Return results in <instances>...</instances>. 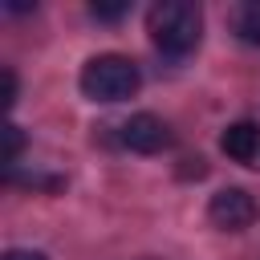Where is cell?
I'll list each match as a JSON object with an SVG mask.
<instances>
[{
    "label": "cell",
    "instance_id": "obj_7",
    "mask_svg": "<svg viewBox=\"0 0 260 260\" xmlns=\"http://www.w3.org/2000/svg\"><path fill=\"white\" fill-rule=\"evenodd\" d=\"M20 150H24V130L8 122V126H4V167H16Z\"/></svg>",
    "mask_w": 260,
    "mask_h": 260
},
{
    "label": "cell",
    "instance_id": "obj_5",
    "mask_svg": "<svg viewBox=\"0 0 260 260\" xmlns=\"http://www.w3.org/2000/svg\"><path fill=\"white\" fill-rule=\"evenodd\" d=\"M219 150L248 167V171H260V122H232L223 134H219Z\"/></svg>",
    "mask_w": 260,
    "mask_h": 260
},
{
    "label": "cell",
    "instance_id": "obj_2",
    "mask_svg": "<svg viewBox=\"0 0 260 260\" xmlns=\"http://www.w3.org/2000/svg\"><path fill=\"white\" fill-rule=\"evenodd\" d=\"M77 85H81V93H85L89 102L114 106V102H126V98L138 93L142 73H138V65H134L130 57H122V53H98V57H89V61L81 65Z\"/></svg>",
    "mask_w": 260,
    "mask_h": 260
},
{
    "label": "cell",
    "instance_id": "obj_4",
    "mask_svg": "<svg viewBox=\"0 0 260 260\" xmlns=\"http://www.w3.org/2000/svg\"><path fill=\"white\" fill-rule=\"evenodd\" d=\"M171 142V130L158 114H130L122 122V146H130L134 154H158L162 146Z\"/></svg>",
    "mask_w": 260,
    "mask_h": 260
},
{
    "label": "cell",
    "instance_id": "obj_9",
    "mask_svg": "<svg viewBox=\"0 0 260 260\" xmlns=\"http://www.w3.org/2000/svg\"><path fill=\"white\" fill-rule=\"evenodd\" d=\"M0 77H4V106L12 110L16 106V73L12 69H0Z\"/></svg>",
    "mask_w": 260,
    "mask_h": 260
},
{
    "label": "cell",
    "instance_id": "obj_3",
    "mask_svg": "<svg viewBox=\"0 0 260 260\" xmlns=\"http://www.w3.org/2000/svg\"><path fill=\"white\" fill-rule=\"evenodd\" d=\"M207 219L219 232H244L256 219V199L244 187H223V191H215L207 199Z\"/></svg>",
    "mask_w": 260,
    "mask_h": 260
},
{
    "label": "cell",
    "instance_id": "obj_6",
    "mask_svg": "<svg viewBox=\"0 0 260 260\" xmlns=\"http://www.w3.org/2000/svg\"><path fill=\"white\" fill-rule=\"evenodd\" d=\"M236 28H240V37H244L248 45L260 49V0H248V4L236 12Z\"/></svg>",
    "mask_w": 260,
    "mask_h": 260
},
{
    "label": "cell",
    "instance_id": "obj_10",
    "mask_svg": "<svg viewBox=\"0 0 260 260\" xmlns=\"http://www.w3.org/2000/svg\"><path fill=\"white\" fill-rule=\"evenodd\" d=\"M0 260H49L45 252H32V248H8Z\"/></svg>",
    "mask_w": 260,
    "mask_h": 260
},
{
    "label": "cell",
    "instance_id": "obj_1",
    "mask_svg": "<svg viewBox=\"0 0 260 260\" xmlns=\"http://www.w3.org/2000/svg\"><path fill=\"white\" fill-rule=\"evenodd\" d=\"M146 32H150L158 53L187 57L203 37V12L191 0H158L146 12Z\"/></svg>",
    "mask_w": 260,
    "mask_h": 260
},
{
    "label": "cell",
    "instance_id": "obj_8",
    "mask_svg": "<svg viewBox=\"0 0 260 260\" xmlns=\"http://www.w3.org/2000/svg\"><path fill=\"white\" fill-rule=\"evenodd\" d=\"M126 12H130V4H126V0H114V4L93 0V4H89V16H98V20H122Z\"/></svg>",
    "mask_w": 260,
    "mask_h": 260
}]
</instances>
